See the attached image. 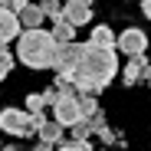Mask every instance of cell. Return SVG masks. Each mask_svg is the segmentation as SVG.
<instances>
[{
  "label": "cell",
  "instance_id": "4fadbf2b",
  "mask_svg": "<svg viewBox=\"0 0 151 151\" xmlns=\"http://www.w3.org/2000/svg\"><path fill=\"white\" fill-rule=\"evenodd\" d=\"M79 109H82V118H95L99 112V102H95V95H79Z\"/></svg>",
  "mask_w": 151,
  "mask_h": 151
},
{
  "label": "cell",
  "instance_id": "d6986e66",
  "mask_svg": "<svg viewBox=\"0 0 151 151\" xmlns=\"http://www.w3.org/2000/svg\"><path fill=\"white\" fill-rule=\"evenodd\" d=\"M59 99V92H56V86H49V89H43V102H46V109H53V102Z\"/></svg>",
  "mask_w": 151,
  "mask_h": 151
},
{
  "label": "cell",
  "instance_id": "8fae6325",
  "mask_svg": "<svg viewBox=\"0 0 151 151\" xmlns=\"http://www.w3.org/2000/svg\"><path fill=\"white\" fill-rule=\"evenodd\" d=\"M36 135H40V141H46V145H59V141H63V125H59L56 118H53V122L46 118V122L40 125Z\"/></svg>",
  "mask_w": 151,
  "mask_h": 151
},
{
  "label": "cell",
  "instance_id": "8992f818",
  "mask_svg": "<svg viewBox=\"0 0 151 151\" xmlns=\"http://www.w3.org/2000/svg\"><path fill=\"white\" fill-rule=\"evenodd\" d=\"M63 17L72 27H86L92 20V0H66L63 4Z\"/></svg>",
  "mask_w": 151,
  "mask_h": 151
},
{
  "label": "cell",
  "instance_id": "9c48e42d",
  "mask_svg": "<svg viewBox=\"0 0 151 151\" xmlns=\"http://www.w3.org/2000/svg\"><path fill=\"white\" fill-rule=\"evenodd\" d=\"M17 17H20V27H23V30H36L40 23L46 20V13H43V7H40V4H27Z\"/></svg>",
  "mask_w": 151,
  "mask_h": 151
},
{
  "label": "cell",
  "instance_id": "6da1fadb",
  "mask_svg": "<svg viewBox=\"0 0 151 151\" xmlns=\"http://www.w3.org/2000/svg\"><path fill=\"white\" fill-rule=\"evenodd\" d=\"M118 72V56L115 49H102L92 43H79V53H76L72 69L66 72L69 79L76 82L79 95H99Z\"/></svg>",
  "mask_w": 151,
  "mask_h": 151
},
{
  "label": "cell",
  "instance_id": "ba28073f",
  "mask_svg": "<svg viewBox=\"0 0 151 151\" xmlns=\"http://www.w3.org/2000/svg\"><path fill=\"white\" fill-rule=\"evenodd\" d=\"M148 69H151V63H148V56L141 53V56H128V66H125V86H135V82H141V79H148Z\"/></svg>",
  "mask_w": 151,
  "mask_h": 151
},
{
  "label": "cell",
  "instance_id": "9a60e30c",
  "mask_svg": "<svg viewBox=\"0 0 151 151\" xmlns=\"http://www.w3.org/2000/svg\"><path fill=\"white\" fill-rule=\"evenodd\" d=\"M13 53H7V49L4 46H0V79H7V76H10V69H13Z\"/></svg>",
  "mask_w": 151,
  "mask_h": 151
},
{
  "label": "cell",
  "instance_id": "3957f363",
  "mask_svg": "<svg viewBox=\"0 0 151 151\" xmlns=\"http://www.w3.org/2000/svg\"><path fill=\"white\" fill-rule=\"evenodd\" d=\"M0 132H4V135H13V138L36 135L33 112H27V109H0Z\"/></svg>",
  "mask_w": 151,
  "mask_h": 151
},
{
  "label": "cell",
  "instance_id": "7402d4cb",
  "mask_svg": "<svg viewBox=\"0 0 151 151\" xmlns=\"http://www.w3.org/2000/svg\"><path fill=\"white\" fill-rule=\"evenodd\" d=\"M148 86H151V69H148Z\"/></svg>",
  "mask_w": 151,
  "mask_h": 151
},
{
  "label": "cell",
  "instance_id": "7c38bea8",
  "mask_svg": "<svg viewBox=\"0 0 151 151\" xmlns=\"http://www.w3.org/2000/svg\"><path fill=\"white\" fill-rule=\"evenodd\" d=\"M76 30H79V27H72L66 17H59V20L53 23V36H56V43H72V40H76Z\"/></svg>",
  "mask_w": 151,
  "mask_h": 151
},
{
  "label": "cell",
  "instance_id": "e0dca14e",
  "mask_svg": "<svg viewBox=\"0 0 151 151\" xmlns=\"http://www.w3.org/2000/svg\"><path fill=\"white\" fill-rule=\"evenodd\" d=\"M95 135H99V138H102V141H105V145H115V141H118V138H115V132H112V128H109V125H102V128H99V132H95Z\"/></svg>",
  "mask_w": 151,
  "mask_h": 151
},
{
  "label": "cell",
  "instance_id": "7a4b0ae2",
  "mask_svg": "<svg viewBox=\"0 0 151 151\" xmlns=\"http://www.w3.org/2000/svg\"><path fill=\"white\" fill-rule=\"evenodd\" d=\"M56 53H59V43L49 30H20L17 36V59L30 69H56Z\"/></svg>",
  "mask_w": 151,
  "mask_h": 151
},
{
  "label": "cell",
  "instance_id": "30bf717a",
  "mask_svg": "<svg viewBox=\"0 0 151 151\" xmlns=\"http://www.w3.org/2000/svg\"><path fill=\"white\" fill-rule=\"evenodd\" d=\"M115 33H112V27H105V23H99V27L89 33V43L92 46H102V49H115Z\"/></svg>",
  "mask_w": 151,
  "mask_h": 151
},
{
  "label": "cell",
  "instance_id": "5b68a950",
  "mask_svg": "<svg viewBox=\"0 0 151 151\" xmlns=\"http://www.w3.org/2000/svg\"><path fill=\"white\" fill-rule=\"evenodd\" d=\"M115 49L122 56H141L145 49H148V33L138 30V27H128V30H122L118 40H115Z\"/></svg>",
  "mask_w": 151,
  "mask_h": 151
},
{
  "label": "cell",
  "instance_id": "52a82bcc",
  "mask_svg": "<svg viewBox=\"0 0 151 151\" xmlns=\"http://www.w3.org/2000/svg\"><path fill=\"white\" fill-rule=\"evenodd\" d=\"M20 17L13 13V10H7V7H0V46H7V43H13L17 36H20Z\"/></svg>",
  "mask_w": 151,
  "mask_h": 151
},
{
  "label": "cell",
  "instance_id": "2e32d148",
  "mask_svg": "<svg viewBox=\"0 0 151 151\" xmlns=\"http://www.w3.org/2000/svg\"><path fill=\"white\" fill-rule=\"evenodd\" d=\"M43 109H46V102H43V92L27 95V112H43Z\"/></svg>",
  "mask_w": 151,
  "mask_h": 151
},
{
  "label": "cell",
  "instance_id": "ffe728a7",
  "mask_svg": "<svg viewBox=\"0 0 151 151\" xmlns=\"http://www.w3.org/2000/svg\"><path fill=\"white\" fill-rule=\"evenodd\" d=\"M141 10H145V17L151 20V0H141Z\"/></svg>",
  "mask_w": 151,
  "mask_h": 151
},
{
  "label": "cell",
  "instance_id": "5bb4252c",
  "mask_svg": "<svg viewBox=\"0 0 151 151\" xmlns=\"http://www.w3.org/2000/svg\"><path fill=\"white\" fill-rule=\"evenodd\" d=\"M40 7H43V13H46V20H59L63 17V4H56V0H40Z\"/></svg>",
  "mask_w": 151,
  "mask_h": 151
},
{
  "label": "cell",
  "instance_id": "603a6c76",
  "mask_svg": "<svg viewBox=\"0 0 151 151\" xmlns=\"http://www.w3.org/2000/svg\"><path fill=\"white\" fill-rule=\"evenodd\" d=\"M4 151H17V148H4Z\"/></svg>",
  "mask_w": 151,
  "mask_h": 151
},
{
  "label": "cell",
  "instance_id": "ac0fdd59",
  "mask_svg": "<svg viewBox=\"0 0 151 151\" xmlns=\"http://www.w3.org/2000/svg\"><path fill=\"white\" fill-rule=\"evenodd\" d=\"M27 4H30V0H0V7H7V10H13V13H20Z\"/></svg>",
  "mask_w": 151,
  "mask_h": 151
},
{
  "label": "cell",
  "instance_id": "277c9868",
  "mask_svg": "<svg viewBox=\"0 0 151 151\" xmlns=\"http://www.w3.org/2000/svg\"><path fill=\"white\" fill-rule=\"evenodd\" d=\"M53 118L63 128H72L76 122H82V109H79V95H59L53 102Z\"/></svg>",
  "mask_w": 151,
  "mask_h": 151
},
{
  "label": "cell",
  "instance_id": "44dd1931",
  "mask_svg": "<svg viewBox=\"0 0 151 151\" xmlns=\"http://www.w3.org/2000/svg\"><path fill=\"white\" fill-rule=\"evenodd\" d=\"M36 151H53V145H46V141H40V145H36Z\"/></svg>",
  "mask_w": 151,
  "mask_h": 151
}]
</instances>
